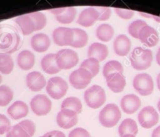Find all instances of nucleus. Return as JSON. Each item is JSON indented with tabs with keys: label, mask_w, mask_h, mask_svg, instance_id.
<instances>
[{
	"label": "nucleus",
	"mask_w": 160,
	"mask_h": 137,
	"mask_svg": "<svg viewBox=\"0 0 160 137\" xmlns=\"http://www.w3.org/2000/svg\"><path fill=\"white\" fill-rule=\"evenodd\" d=\"M156 61H157V63H158V65L160 66V48L158 49V53H157V55H156Z\"/></svg>",
	"instance_id": "obj_43"
},
{
	"label": "nucleus",
	"mask_w": 160,
	"mask_h": 137,
	"mask_svg": "<svg viewBox=\"0 0 160 137\" xmlns=\"http://www.w3.org/2000/svg\"><path fill=\"white\" fill-rule=\"evenodd\" d=\"M56 62L58 67L63 70L71 69L77 65L78 62V54L74 50L64 49L55 54Z\"/></svg>",
	"instance_id": "obj_4"
},
{
	"label": "nucleus",
	"mask_w": 160,
	"mask_h": 137,
	"mask_svg": "<svg viewBox=\"0 0 160 137\" xmlns=\"http://www.w3.org/2000/svg\"><path fill=\"white\" fill-rule=\"evenodd\" d=\"M74 38L71 46L74 48H82L88 42V35L84 30L79 28H74Z\"/></svg>",
	"instance_id": "obj_25"
},
{
	"label": "nucleus",
	"mask_w": 160,
	"mask_h": 137,
	"mask_svg": "<svg viewBox=\"0 0 160 137\" xmlns=\"http://www.w3.org/2000/svg\"><path fill=\"white\" fill-rule=\"evenodd\" d=\"M146 25H148V24H146L145 21H141V20H138V21H133V22H132L131 24L129 25V34L134 38H139L140 32H141V29Z\"/></svg>",
	"instance_id": "obj_34"
},
{
	"label": "nucleus",
	"mask_w": 160,
	"mask_h": 137,
	"mask_svg": "<svg viewBox=\"0 0 160 137\" xmlns=\"http://www.w3.org/2000/svg\"><path fill=\"white\" fill-rule=\"evenodd\" d=\"M61 109H67L75 112L77 115L82 112V105L81 100L77 97H68L63 101L61 104Z\"/></svg>",
	"instance_id": "obj_28"
},
{
	"label": "nucleus",
	"mask_w": 160,
	"mask_h": 137,
	"mask_svg": "<svg viewBox=\"0 0 160 137\" xmlns=\"http://www.w3.org/2000/svg\"><path fill=\"white\" fill-rule=\"evenodd\" d=\"M130 63L134 69L138 71L146 70L151 67L153 60L152 52L142 47H136L130 55Z\"/></svg>",
	"instance_id": "obj_1"
},
{
	"label": "nucleus",
	"mask_w": 160,
	"mask_h": 137,
	"mask_svg": "<svg viewBox=\"0 0 160 137\" xmlns=\"http://www.w3.org/2000/svg\"><path fill=\"white\" fill-rule=\"evenodd\" d=\"M133 86L135 90L141 96L151 95L154 89L152 78L148 74H138L133 78Z\"/></svg>",
	"instance_id": "obj_6"
},
{
	"label": "nucleus",
	"mask_w": 160,
	"mask_h": 137,
	"mask_svg": "<svg viewBox=\"0 0 160 137\" xmlns=\"http://www.w3.org/2000/svg\"><path fill=\"white\" fill-rule=\"evenodd\" d=\"M121 118V112L118 106L109 104L101 110L99 115V121L104 127L112 128L118 124Z\"/></svg>",
	"instance_id": "obj_2"
},
{
	"label": "nucleus",
	"mask_w": 160,
	"mask_h": 137,
	"mask_svg": "<svg viewBox=\"0 0 160 137\" xmlns=\"http://www.w3.org/2000/svg\"><path fill=\"white\" fill-rule=\"evenodd\" d=\"M93 76L91 74L83 68H78L74 71L69 77V81L75 89H85L91 81Z\"/></svg>",
	"instance_id": "obj_7"
},
{
	"label": "nucleus",
	"mask_w": 160,
	"mask_h": 137,
	"mask_svg": "<svg viewBox=\"0 0 160 137\" xmlns=\"http://www.w3.org/2000/svg\"><path fill=\"white\" fill-rule=\"evenodd\" d=\"M99 17L98 11L94 7H89L82 10L80 13L77 23L83 27H90L93 25Z\"/></svg>",
	"instance_id": "obj_16"
},
{
	"label": "nucleus",
	"mask_w": 160,
	"mask_h": 137,
	"mask_svg": "<svg viewBox=\"0 0 160 137\" xmlns=\"http://www.w3.org/2000/svg\"><path fill=\"white\" fill-rule=\"evenodd\" d=\"M13 97V93L9 86H0V107L8 105Z\"/></svg>",
	"instance_id": "obj_32"
},
{
	"label": "nucleus",
	"mask_w": 160,
	"mask_h": 137,
	"mask_svg": "<svg viewBox=\"0 0 160 137\" xmlns=\"http://www.w3.org/2000/svg\"><path fill=\"white\" fill-rule=\"evenodd\" d=\"M158 112L153 107L148 106L144 107L138 115V121L140 125L144 129H151L158 122Z\"/></svg>",
	"instance_id": "obj_8"
},
{
	"label": "nucleus",
	"mask_w": 160,
	"mask_h": 137,
	"mask_svg": "<svg viewBox=\"0 0 160 137\" xmlns=\"http://www.w3.org/2000/svg\"><path fill=\"white\" fill-rule=\"evenodd\" d=\"M138 132V127L136 121L131 118H127L118 127V134L120 136L125 135H136Z\"/></svg>",
	"instance_id": "obj_24"
},
{
	"label": "nucleus",
	"mask_w": 160,
	"mask_h": 137,
	"mask_svg": "<svg viewBox=\"0 0 160 137\" xmlns=\"http://www.w3.org/2000/svg\"><path fill=\"white\" fill-rule=\"evenodd\" d=\"M10 129V121L6 115H0V135H3Z\"/></svg>",
	"instance_id": "obj_38"
},
{
	"label": "nucleus",
	"mask_w": 160,
	"mask_h": 137,
	"mask_svg": "<svg viewBox=\"0 0 160 137\" xmlns=\"http://www.w3.org/2000/svg\"><path fill=\"white\" fill-rule=\"evenodd\" d=\"M140 41L148 47L155 46L158 42V34L152 27L146 25L143 27L139 33Z\"/></svg>",
	"instance_id": "obj_12"
},
{
	"label": "nucleus",
	"mask_w": 160,
	"mask_h": 137,
	"mask_svg": "<svg viewBox=\"0 0 160 137\" xmlns=\"http://www.w3.org/2000/svg\"><path fill=\"white\" fill-rule=\"evenodd\" d=\"M121 137H136V136L133 135H122V136Z\"/></svg>",
	"instance_id": "obj_45"
},
{
	"label": "nucleus",
	"mask_w": 160,
	"mask_h": 137,
	"mask_svg": "<svg viewBox=\"0 0 160 137\" xmlns=\"http://www.w3.org/2000/svg\"><path fill=\"white\" fill-rule=\"evenodd\" d=\"M114 50L118 56H127L130 51L131 42L125 35H119L114 41Z\"/></svg>",
	"instance_id": "obj_15"
},
{
	"label": "nucleus",
	"mask_w": 160,
	"mask_h": 137,
	"mask_svg": "<svg viewBox=\"0 0 160 137\" xmlns=\"http://www.w3.org/2000/svg\"><path fill=\"white\" fill-rule=\"evenodd\" d=\"M41 137H42V136H41Z\"/></svg>",
	"instance_id": "obj_48"
},
{
	"label": "nucleus",
	"mask_w": 160,
	"mask_h": 137,
	"mask_svg": "<svg viewBox=\"0 0 160 137\" xmlns=\"http://www.w3.org/2000/svg\"><path fill=\"white\" fill-rule=\"evenodd\" d=\"M158 111L160 112V100H159V101H158Z\"/></svg>",
	"instance_id": "obj_46"
},
{
	"label": "nucleus",
	"mask_w": 160,
	"mask_h": 137,
	"mask_svg": "<svg viewBox=\"0 0 160 137\" xmlns=\"http://www.w3.org/2000/svg\"><path fill=\"white\" fill-rule=\"evenodd\" d=\"M84 99L88 107L93 109H98L105 103V91L101 86H93L85 92Z\"/></svg>",
	"instance_id": "obj_3"
},
{
	"label": "nucleus",
	"mask_w": 160,
	"mask_h": 137,
	"mask_svg": "<svg viewBox=\"0 0 160 137\" xmlns=\"http://www.w3.org/2000/svg\"><path fill=\"white\" fill-rule=\"evenodd\" d=\"M18 64L22 70H30L35 64V56L29 50H24L18 55Z\"/></svg>",
	"instance_id": "obj_22"
},
{
	"label": "nucleus",
	"mask_w": 160,
	"mask_h": 137,
	"mask_svg": "<svg viewBox=\"0 0 160 137\" xmlns=\"http://www.w3.org/2000/svg\"><path fill=\"white\" fill-rule=\"evenodd\" d=\"M41 67L42 70L49 75L57 74L61 71L57 64L55 54L53 53H49L42 58L41 61Z\"/></svg>",
	"instance_id": "obj_21"
},
{
	"label": "nucleus",
	"mask_w": 160,
	"mask_h": 137,
	"mask_svg": "<svg viewBox=\"0 0 160 137\" xmlns=\"http://www.w3.org/2000/svg\"><path fill=\"white\" fill-rule=\"evenodd\" d=\"M76 10L74 7H65L63 8L62 12L57 15L56 19L61 24H71L76 16Z\"/></svg>",
	"instance_id": "obj_27"
},
{
	"label": "nucleus",
	"mask_w": 160,
	"mask_h": 137,
	"mask_svg": "<svg viewBox=\"0 0 160 137\" xmlns=\"http://www.w3.org/2000/svg\"><path fill=\"white\" fill-rule=\"evenodd\" d=\"M114 29L110 24H103L97 28L96 35L99 40L102 42H109L114 35Z\"/></svg>",
	"instance_id": "obj_26"
},
{
	"label": "nucleus",
	"mask_w": 160,
	"mask_h": 137,
	"mask_svg": "<svg viewBox=\"0 0 160 137\" xmlns=\"http://www.w3.org/2000/svg\"><path fill=\"white\" fill-rule=\"evenodd\" d=\"M42 137H65V135L61 131H51V132H47Z\"/></svg>",
	"instance_id": "obj_41"
},
{
	"label": "nucleus",
	"mask_w": 160,
	"mask_h": 137,
	"mask_svg": "<svg viewBox=\"0 0 160 137\" xmlns=\"http://www.w3.org/2000/svg\"><path fill=\"white\" fill-rule=\"evenodd\" d=\"M27 86L33 92H39L47 85L45 77L38 71H32L28 74L26 77Z\"/></svg>",
	"instance_id": "obj_13"
},
{
	"label": "nucleus",
	"mask_w": 160,
	"mask_h": 137,
	"mask_svg": "<svg viewBox=\"0 0 160 137\" xmlns=\"http://www.w3.org/2000/svg\"><path fill=\"white\" fill-rule=\"evenodd\" d=\"M15 22L19 26L24 35H30L35 31V24L28 14L18 17L15 19Z\"/></svg>",
	"instance_id": "obj_23"
},
{
	"label": "nucleus",
	"mask_w": 160,
	"mask_h": 137,
	"mask_svg": "<svg viewBox=\"0 0 160 137\" xmlns=\"http://www.w3.org/2000/svg\"><path fill=\"white\" fill-rule=\"evenodd\" d=\"M19 125L25 130L29 136H33L35 132V125L33 121H30V120H24V121H21Z\"/></svg>",
	"instance_id": "obj_36"
},
{
	"label": "nucleus",
	"mask_w": 160,
	"mask_h": 137,
	"mask_svg": "<svg viewBox=\"0 0 160 137\" xmlns=\"http://www.w3.org/2000/svg\"><path fill=\"white\" fill-rule=\"evenodd\" d=\"M68 137H90V135L86 129L82 128H76L71 131Z\"/></svg>",
	"instance_id": "obj_40"
},
{
	"label": "nucleus",
	"mask_w": 160,
	"mask_h": 137,
	"mask_svg": "<svg viewBox=\"0 0 160 137\" xmlns=\"http://www.w3.org/2000/svg\"><path fill=\"white\" fill-rule=\"evenodd\" d=\"M152 137H160V125L153 131L152 134Z\"/></svg>",
	"instance_id": "obj_42"
},
{
	"label": "nucleus",
	"mask_w": 160,
	"mask_h": 137,
	"mask_svg": "<svg viewBox=\"0 0 160 137\" xmlns=\"http://www.w3.org/2000/svg\"><path fill=\"white\" fill-rule=\"evenodd\" d=\"M108 55V47L102 43L94 42L90 45V46L89 47V58H94V59L98 60L99 62H101L107 58Z\"/></svg>",
	"instance_id": "obj_19"
},
{
	"label": "nucleus",
	"mask_w": 160,
	"mask_h": 137,
	"mask_svg": "<svg viewBox=\"0 0 160 137\" xmlns=\"http://www.w3.org/2000/svg\"><path fill=\"white\" fill-rule=\"evenodd\" d=\"M115 11L116 14L122 19L129 20L132 18L134 14V12L131 10H126V9L115 8Z\"/></svg>",
	"instance_id": "obj_39"
},
{
	"label": "nucleus",
	"mask_w": 160,
	"mask_h": 137,
	"mask_svg": "<svg viewBox=\"0 0 160 137\" xmlns=\"http://www.w3.org/2000/svg\"><path fill=\"white\" fill-rule=\"evenodd\" d=\"M74 38L73 29L69 27H60L53 32V39L55 44L60 46H71Z\"/></svg>",
	"instance_id": "obj_10"
},
{
	"label": "nucleus",
	"mask_w": 160,
	"mask_h": 137,
	"mask_svg": "<svg viewBox=\"0 0 160 137\" xmlns=\"http://www.w3.org/2000/svg\"><path fill=\"white\" fill-rule=\"evenodd\" d=\"M13 61L8 53H0V72L4 75H9L13 69Z\"/></svg>",
	"instance_id": "obj_29"
},
{
	"label": "nucleus",
	"mask_w": 160,
	"mask_h": 137,
	"mask_svg": "<svg viewBox=\"0 0 160 137\" xmlns=\"http://www.w3.org/2000/svg\"><path fill=\"white\" fill-rule=\"evenodd\" d=\"M115 73H123V67H122V64L117 61H111L106 63L103 68V75H104V78H106L109 75Z\"/></svg>",
	"instance_id": "obj_30"
},
{
	"label": "nucleus",
	"mask_w": 160,
	"mask_h": 137,
	"mask_svg": "<svg viewBox=\"0 0 160 137\" xmlns=\"http://www.w3.org/2000/svg\"><path fill=\"white\" fill-rule=\"evenodd\" d=\"M94 8L96 9L98 14H99L98 21H108L110 18L111 14H112L110 8H108V7H94Z\"/></svg>",
	"instance_id": "obj_37"
},
{
	"label": "nucleus",
	"mask_w": 160,
	"mask_h": 137,
	"mask_svg": "<svg viewBox=\"0 0 160 137\" xmlns=\"http://www.w3.org/2000/svg\"><path fill=\"white\" fill-rule=\"evenodd\" d=\"M28 15L32 18V21H33L34 24H35V31L41 30L47 24V17L41 12H35V13H32Z\"/></svg>",
	"instance_id": "obj_33"
},
{
	"label": "nucleus",
	"mask_w": 160,
	"mask_h": 137,
	"mask_svg": "<svg viewBox=\"0 0 160 137\" xmlns=\"http://www.w3.org/2000/svg\"><path fill=\"white\" fill-rule=\"evenodd\" d=\"M31 46L35 51L38 53H43L50 48V38L46 34H36L33 35L31 39Z\"/></svg>",
	"instance_id": "obj_17"
},
{
	"label": "nucleus",
	"mask_w": 160,
	"mask_h": 137,
	"mask_svg": "<svg viewBox=\"0 0 160 137\" xmlns=\"http://www.w3.org/2000/svg\"><path fill=\"white\" fill-rule=\"evenodd\" d=\"M68 86L65 80L61 77H53L48 81L47 92L49 96L54 100H60L66 94Z\"/></svg>",
	"instance_id": "obj_5"
},
{
	"label": "nucleus",
	"mask_w": 160,
	"mask_h": 137,
	"mask_svg": "<svg viewBox=\"0 0 160 137\" xmlns=\"http://www.w3.org/2000/svg\"><path fill=\"white\" fill-rule=\"evenodd\" d=\"M7 113L13 119L18 120L24 118L28 114V107L23 101H16L7 110Z\"/></svg>",
	"instance_id": "obj_20"
},
{
	"label": "nucleus",
	"mask_w": 160,
	"mask_h": 137,
	"mask_svg": "<svg viewBox=\"0 0 160 137\" xmlns=\"http://www.w3.org/2000/svg\"><path fill=\"white\" fill-rule=\"evenodd\" d=\"M157 86H158V89L160 90V74H158V76H157Z\"/></svg>",
	"instance_id": "obj_44"
},
{
	"label": "nucleus",
	"mask_w": 160,
	"mask_h": 137,
	"mask_svg": "<svg viewBox=\"0 0 160 137\" xmlns=\"http://www.w3.org/2000/svg\"><path fill=\"white\" fill-rule=\"evenodd\" d=\"M7 137H30L19 124L10 127L7 132Z\"/></svg>",
	"instance_id": "obj_35"
},
{
	"label": "nucleus",
	"mask_w": 160,
	"mask_h": 137,
	"mask_svg": "<svg viewBox=\"0 0 160 137\" xmlns=\"http://www.w3.org/2000/svg\"><path fill=\"white\" fill-rule=\"evenodd\" d=\"M141 100L134 94H129L121 100V107L126 114L131 115L135 113L141 107Z\"/></svg>",
	"instance_id": "obj_14"
},
{
	"label": "nucleus",
	"mask_w": 160,
	"mask_h": 137,
	"mask_svg": "<svg viewBox=\"0 0 160 137\" xmlns=\"http://www.w3.org/2000/svg\"><path fill=\"white\" fill-rule=\"evenodd\" d=\"M106 81L109 89L115 93H121L125 88L126 78L122 74L115 73L106 78Z\"/></svg>",
	"instance_id": "obj_18"
},
{
	"label": "nucleus",
	"mask_w": 160,
	"mask_h": 137,
	"mask_svg": "<svg viewBox=\"0 0 160 137\" xmlns=\"http://www.w3.org/2000/svg\"><path fill=\"white\" fill-rule=\"evenodd\" d=\"M2 76L0 75V84L2 83Z\"/></svg>",
	"instance_id": "obj_47"
},
{
	"label": "nucleus",
	"mask_w": 160,
	"mask_h": 137,
	"mask_svg": "<svg viewBox=\"0 0 160 137\" xmlns=\"http://www.w3.org/2000/svg\"><path fill=\"white\" fill-rule=\"evenodd\" d=\"M80 68L86 69L88 71L93 77L96 76L100 71V64L99 61L98 60L94 59V58H88V59L85 60L81 64Z\"/></svg>",
	"instance_id": "obj_31"
},
{
	"label": "nucleus",
	"mask_w": 160,
	"mask_h": 137,
	"mask_svg": "<svg viewBox=\"0 0 160 137\" xmlns=\"http://www.w3.org/2000/svg\"><path fill=\"white\" fill-rule=\"evenodd\" d=\"M75 112L67 109H61L57 116V123L62 129H68L78 122V116Z\"/></svg>",
	"instance_id": "obj_11"
},
{
	"label": "nucleus",
	"mask_w": 160,
	"mask_h": 137,
	"mask_svg": "<svg viewBox=\"0 0 160 137\" xmlns=\"http://www.w3.org/2000/svg\"><path fill=\"white\" fill-rule=\"evenodd\" d=\"M31 109L38 116H42L50 113L52 107L50 100L45 95H37L31 101Z\"/></svg>",
	"instance_id": "obj_9"
}]
</instances>
